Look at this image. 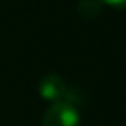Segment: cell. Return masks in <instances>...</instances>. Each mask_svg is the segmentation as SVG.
<instances>
[{"mask_svg": "<svg viewBox=\"0 0 126 126\" xmlns=\"http://www.w3.org/2000/svg\"><path fill=\"white\" fill-rule=\"evenodd\" d=\"M79 124H81L79 109L66 100L52 104L42 117V126H79Z\"/></svg>", "mask_w": 126, "mask_h": 126, "instance_id": "6da1fadb", "label": "cell"}, {"mask_svg": "<svg viewBox=\"0 0 126 126\" xmlns=\"http://www.w3.org/2000/svg\"><path fill=\"white\" fill-rule=\"evenodd\" d=\"M66 92H67L66 81L59 74H54V73L45 74L40 79V83H38V93H40V97L43 100H47V102H52V104L61 102L64 98V95H66Z\"/></svg>", "mask_w": 126, "mask_h": 126, "instance_id": "7a4b0ae2", "label": "cell"}, {"mask_svg": "<svg viewBox=\"0 0 126 126\" xmlns=\"http://www.w3.org/2000/svg\"><path fill=\"white\" fill-rule=\"evenodd\" d=\"M102 0H79L76 9L83 19H95L102 14Z\"/></svg>", "mask_w": 126, "mask_h": 126, "instance_id": "3957f363", "label": "cell"}, {"mask_svg": "<svg viewBox=\"0 0 126 126\" xmlns=\"http://www.w3.org/2000/svg\"><path fill=\"white\" fill-rule=\"evenodd\" d=\"M102 2L117 11H126V0H102Z\"/></svg>", "mask_w": 126, "mask_h": 126, "instance_id": "277c9868", "label": "cell"}]
</instances>
